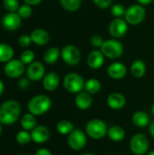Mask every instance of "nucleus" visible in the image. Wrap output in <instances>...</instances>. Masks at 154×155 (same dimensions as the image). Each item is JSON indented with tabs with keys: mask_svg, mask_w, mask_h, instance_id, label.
<instances>
[{
	"mask_svg": "<svg viewBox=\"0 0 154 155\" xmlns=\"http://www.w3.org/2000/svg\"><path fill=\"white\" fill-rule=\"evenodd\" d=\"M21 107L18 102L8 100L0 105V124L10 125L15 124L20 116Z\"/></svg>",
	"mask_w": 154,
	"mask_h": 155,
	"instance_id": "f257e3e1",
	"label": "nucleus"
},
{
	"mask_svg": "<svg viewBox=\"0 0 154 155\" xmlns=\"http://www.w3.org/2000/svg\"><path fill=\"white\" fill-rule=\"evenodd\" d=\"M51 99L45 94H38L30 99L27 104V108L30 114L34 116L43 115L51 108Z\"/></svg>",
	"mask_w": 154,
	"mask_h": 155,
	"instance_id": "f03ea898",
	"label": "nucleus"
},
{
	"mask_svg": "<svg viewBox=\"0 0 154 155\" xmlns=\"http://www.w3.org/2000/svg\"><path fill=\"white\" fill-rule=\"evenodd\" d=\"M85 132L86 134L91 138L100 140L107 134L108 128L103 121L100 119H93L87 123L85 126Z\"/></svg>",
	"mask_w": 154,
	"mask_h": 155,
	"instance_id": "7ed1b4c3",
	"label": "nucleus"
},
{
	"mask_svg": "<svg viewBox=\"0 0 154 155\" xmlns=\"http://www.w3.org/2000/svg\"><path fill=\"white\" fill-rule=\"evenodd\" d=\"M85 82L84 78L76 74V73H70L66 74L63 81V85L64 89L71 93V94H79L84 88Z\"/></svg>",
	"mask_w": 154,
	"mask_h": 155,
	"instance_id": "20e7f679",
	"label": "nucleus"
},
{
	"mask_svg": "<svg viewBox=\"0 0 154 155\" xmlns=\"http://www.w3.org/2000/svg\"><path fill=\"white\" fill-rule=\"evenodd\" d=\"M101 52L109 59H118L123 54V46L118 40L108 39L103 44Z\"/></svg>",
	"mask_w": 154,
	"mask_h": 155,
	"instance_id": "39448f33",
	"label": "nucleus"
},
{
	"mask_svg": "<svg viewBox=\"0 0 154 155\" xmlns=\"http://www.w3.org/2000/svg\"><path fill=\"white\" fill-rule=\"evenodd\" d=\"M145 9L141 5H133L126 9L124 17L125 21L131 25H136L141 24L145 17Z\"/></svg>",
	"mask_w": 154,
	"mask_h": 155,
	"instance_id": "423d86ee",
	"label": "nucleus"
},
{
	"mask_svg": "<svg viewBox=\"0 0 154 155\" xmlns=\"http://www.w3.org/2000/svg\"><path fill=\"white\" fill-rule=\"evenodd\" d=\"M149 140L143 134L133 135L130 141V149L136 155H143L149 150Z\"/></svg>",
	"mask_w": 154,
	"mask_h": 155,
	"instance_id": "0eeeda50",
	"label": "nucleus"
},
{
	"mask_svg": "<svg viewBox=\"0 0 154 155\" xmlns=\"http://www.w3.org/2000/svg\"><path fill=\"white\" fill-rule=\"evenodd\" d=\"M61 56L64 62L68 65H76L81 60L80 50L73 45L64 46L61 50Z\"/></svg>",
	"mask_w": 154,
	"mask_h": 155,
	"instance_id": "6e6552de",
	"label": "nucleus"
},
{
	"mask_svg": "<svg viewBox=\"0 0 154 155\" xmlns=\"http://www.w3.org/2000/svg\"><path fill=\"white\" fill-rule=\"evenodd\" d=\"M4 72L9 78H18L25 72V64L18 59H12L5 64Z\"/></svg>",
	"mask_w": 154,
	"mask_h": 155,
	"instance_id": "1a4fd4ad",
	"label": "nucleus"
},
{
	"mask_svg": "<svg viewBox=\"0 0 154 155\" xmlns=\"http://www.w3.org/2000/svg\"><path fill=\"white\" fill-rule=\"evenodd\" d=\"M86 144V134L81 130H74L68 135V145L74 151L82 150Z\"/></svg>",
	"mask_w": 154,
	"mask_h": 155,
	"instance_id": "9d476101",
	"label": "nucleus"
},
{
	"mask_svg": "<svg viewBox=\"0 0 154 155\" xmlns=\"http://www.w3.org/2000/svg\"><path fill=\"white\" fill-rule=\"evenodd\" d=\"M128 31L127 22L122 18H114L109 25V33L114 38H121Z\"/></svg>",
	"mask_w": 154,
	"mask_h": 155,
	"instance_id": "9b49d317",
	"label": "nucleus"
},
{
	"mask_svg": "<svg viewBox=\"0 0 154 155\" xmlns=\"http://www.w3.org/2000/svg\"><path fill=\"white\" fill-rule=\"evenodd\" d=\"M22 23V18L16 12L6 13L2 17V25L7 31L17 30Z\"/></svg>",
	"mask_w": 154,
	"mask_h": 155,
	"instance_id": "f8f14e48",
	"label": "nucleus"
},
{
	"mask_svg": "<svg viewBox=\"0 0 154 155\" xmlns=\"http://www.w3.org/2000/svg\"><path fill=\"white\" fill-rule=\"evenodd\" d=\"M44 66L41 62L34 61L26 69L27 78L31 81H39L44 77Z\"/></svg>",
	"mask_w": 154,
	"mask_h": 155,
	"instance_id": "ddd939ff",
	"label": "nucleus"
},
{
	"mask_svg": "<svg viewBox=\"0 0 154 155\" xmlns=\"http://www.w3.org/2000/svg\"><path fill=\"white\" fill-rule=\"evenodd\" d=\"M31 137L34 143H44L50 138V131L44 125H38L31 131Z\"/></svg>",
	"mask_w": 154,
	"mask_h": 155,
	"instance_id": "4468645a",
	"label": "nucleus"
},
{
	"mask_svg": "<svg viewBox=\"0 0 154 155\" xmlns=\"http://www.w3.org/2000/svg\"><path fill=\"white\" fill-rule=\"evenodd\" d=\"M107 74L111 78L115 79V80H120V79H123L126 75L127 68L123 63H120V62L113 63L107 68Z\"/></svg>",
	"mask_w": 154,
	"mask_h": 155,
	"instance_id": "2eb2a0df",
	"label": "nucleus"
},
{
	"mask_svg": "<svg viewBox=\"0 0 154 155\" xmlns=\"http://www.w3.org/2000/svg\"><path fill=\"white\" fill-rule=\"evenodd\" d=\"M32 42L39 46H43L45 45L49 40H50V35L49 33L42 28H35L34 29L31 34H30Z\"/></svg>",
	"mask_w": 154,
	"mask_h": 155,
	"instance_id": "dca6fc26",
	"label": "nucleus"
},
{
	"mask_svg": "<svg viewBox=\"0 0 154 155\" xmlns=\"http://www.w3.org/2000/svg\"><path fill=\"white\" fill-rule=\"evenodd\" d=\"M60 84V76L55 72L48 73L43 78V86L48 92H53L57 89Z\"/></svg>",
	"mask_w": 154,
	"mask_h": 155,
	"instance_id": "f3484780",
	"label": "nucleus"
},
{
	"mask_svg": "<svg viewBox=\"0 0 154 155\" xmlns=\"http://www.w3.org/2000/svg\"><path fill=\"white\" fill-rule=\"evenodd\" d=\"M107 105L113 110H120L126 104L125 96L120 93H113L107 97Z\"/></svg>",
	"mask_w": 154,
	"mask_h": 155,
	"instance_id": "a211bd4d",
	"label": "nucleus"
},
{
	"mask_svg": "<svg viewBox=\"0 0 154 155\" xmlns=\"http://www.w3.org/2000/svg\"><path fill=\"white\" fill-rule=\"evenodd\" d=\"M104 63V55L101 50H93L87 57V64L92 69H99Z\"/></svg>",
	"mask_w": 154,
	"mask_h": 155,
	"instance_id": "6ab92c4d",
	"label": "nucleus"
},
{
	"mask_svg": "<svg viewBox=\"0 0 154 155\" xmlns=\"http://www.w3.org/2000/svg\"><path fill=\"white\" fill-rule=\"evenodd\" d=\"M74 103H75V105L80 110H86L91 107L93 104V97L87 92H81L77 94Z\"/></svg>",
	"mask_w": 154,
	"mask_h": 155,
	"instance_id": "aec40b11",
	"label": "nucleus"
},
{
	"mask_svg": "<svg viewBox=\"0 0 154 155\" xmlns=\"http://www.w3.org/2000/svg\"><path fill=\"white\" fill-rule=\"evenodd\" d=\"M133 124L139 128H144L146 127L150 123V117L148 114H146L143 111H138L133 114L132 118Z\"/></svg>",
	"mask_w": 154,
	"mask_h": 155,
	"instance_id": "412c9836",
	"label": "nucleus"
},
{
	"mask_svg": "<svg viewBox=\"0 0 154 155\" xmlns=\"http://www.w3.org/2000/svg\"><path fill=\"white\" fill-rule=\"evenodd\" d=\"M15 51L13 47L5 43H0V63H7L14 57Z\"/></svg>",
	"mask_w": 154,
	"mask_h": 155,
	"instance_id": "4be33fe9",
	"label": "nucleus"
},
{
	"mask_svg": "<svg viewBox=\"0 0 154 155\" xmlns=\"http://www.w3.org/2000/svg\"><path fill=\"white\" fill-rule=\"evenodd\" d=\"M131 73L135 78H142L146 73V65L143 60H135L131 65Z\"/></svg>",
	"mask_w": 154,
	"mask_h": 155,
	"instance_id": "5701e85b",
	"label": "nucleus"
},
{
	"mask_svg": "<svg viewBox=\"0 0 154 155\" xmlns=\"http://www.w3.org/2000/svg\"><path fill=\"white\" fill-rule=\"evenodd\" d=\"M61 55V50L58 47H50L44 54V60L48 64H54Z\"/></svg>",
	"mask_w": 154,
	"mask_h": 155,
	"instance_id": "b1692460",
	"label": "nucleus"
},
{
	"mask_svg": "<svg viewBox=\"0 0 154 155\" xmlns=\"http://www.w3.org/2000/svg\"><path fill=\"white\" fill-rule=\"evenodd\" d=\"M107 135L113 142H122L125 137V131L121 126L114 125L108 129Z\"/></svg>",
	"mask_w": 154,
	"mask_h": 155,
	"instance_id": "393cba45",
	"label": "nucleus"
},
{
	"mask_svg": "<svg viewBox=\"0 0 154 155\" xmlns=\"http://www.w3.org/2000/svg\"><path fill=\"white\" fill-rule=\"evenodd\" d=\"M21 126L25 131H32L36 126V120L34 114H25L20 121Z\"/></svg>",
	"mask_w": 154,
	"mask_h": 155,
	"instance_id": "a878e982",
	"label": "nucleus"
},
{
	"mask_svg": "<svg viewBox=\"0 0 154 155\" xmlns=\"http://www.w3.org/2000/svg\"><path fill=\"white\" fill-rule=\"evenodd\" d=\"M101 88H102L101 82L98 79H95V78H91V79L87 80L85 82V84H84L85 91L87 93H89L90 94H98L100 92Z\"/></svg>",
	"mask_w": 154,
	"mask_h": 155,
	"instance_id": "bb28decb",
	"label": "nucleus"
},
{
	"mask_svg": "<svg viewBox=\"0 0 154 155\" xmlns=\"http://www.w3.org/2000/svg\"><path fill=\"white\" fill-rule=\"evenodd\" d=\"M56 130L62 135H69L74 129L73 123L68 120H61L56 124Z\"/></svg>",
	"mask_w": 154,
	"mask_h": 155,
	"instance_id": "cd10ccee",
	"label": "nucleus"
},
{
	"mask_svg": "<svg viewBox=\"0 0 154 155\" xmlns=\"http://www.w3.org/2000/svg\"><path fill=\"white\" fill-rule=\"evenodd\" d=\"M60 4L66 11L74 12L80 8L82 0H60Z\"/></svg>",
	"mask_w": 154,
	"mask_h": 155,
	"instance_id": "c85d7f7f",
	"label": "nucleus"
},
{
	"mask_svg": "<svg viewBox=\"0 0 154 155\" xmlns=\"http://www.w3.org/2000/svg\"><path fill=\"white\" fill-rule=\"evenodd\" d=\"M15 140L17 142V143L21 144V145H25L28 144L31 141H32V137H31V134L28 133V131H20L16 134L15 136Z\"/></svg>",
	"mask_w": 154,
	"mask_h": 155,
	"instance_id": "c756f323",
	"label": "nucleus"
},
{
	"mask_svg": "<svg viewBox=\"0 0 154 155\" xmlns=\"http://www.w3.org/2000/svg\"><path fill=\"white\" fill-rule=\"evenodd\" d=\"M19 6L18 0H3V7L7 11V13L17 12Z\"/></svg>",
	"mask_w": 154,
	"mask_h": 155,
	"instance_id": "7c9ffc66",
	"label": "nucleus"
},
{
	"mask_svg": "<svg viewBox=\"0 0 154 155\" xmlns=\"http://www.w3.org/2000/svg\"><path fill=\"white\" fill-rule=\"evenodd\" d=\"M32 12H33V9L31 7V5H26V4H24V5H21L17 10V14L19 15V16L22 18V19H26L28 17L31 16L32 15Z\"/></svg>",
	"mask_w": 154,
	"mask_h": 155,
	"instance_id": "2f4dec72",
	"label": "nucleus"
},
{
	"mask_svg": "<svg viewBox=\"0 0 154 155\" xmlns=\"http://www.w3.org/2000/svg\"><path fill=\"white\" fill-rule=\"evenodd\" d=\"M34 53L31 50H25L20 56V61L25 65V64H30L34 62Z\"/></svg>",
	"mask_w": 154,
	"mask_h": 155,
	"instance_id": "473e14b6",
	"label": "nucleus"
},
{
	"mask_svg": "<svg viewBox=\"0 0 154 155\" xmlns=\"http://www.w3.org/2000/svg\"><path fill=\"white\" fill-rule=\"evenodd\" d=\"M111 12H112L113 15L115 16V18H121L122 16H123L125 15L126 9L121 4H115L112 6Z\"/></svg>",
	"mask_w": 154,
	"mask_h": 155,
	"instance_id": "72a5a7b5",
	"label": "nucleus"
},
{
	"mask_svg": "<svg viewBox=\"0 0 154 155\" xmlns=\"http://www.w3.org/2000/svg\"><path fill=\"white\" fill-rule=\"evenodd\" d=\"M18 45L23 47V48H26L28 47L32 42V39H31V36L29 35H22L19 38H18Z\"/></svg>",
	"mask_w": 154,
	"mask_h": 155,
	"instance_id": "f704fd0d",
	"label": "nucleus"
},
{
	"mask_svg": "<svg viewBox=\"0 0 154 155\" xmlns=\"http://www.w3.org/2000/svg\"><path fill=\"white\" fill-rule=\"evenodd\" d=\"M103 43H104L103 38L99 35H93L91 37V44L93 46H94L96 48H101Z\"/></svg>",
	"mask_w": 154,
	"mask_h": 155,
	"instance_id": "c9c22d12",
	"label": "nucleus"
},
{
	"mask_svg": "<svg viewBox=\"0 0 154 155\" xmlns=\"http://www.w3.org/2000/svg\"><path fill=\"white\" fill-rule=\"evenodd\" d=\"M93 1L94 5L96 6H98L99 8L105 9V8H108L111 5L113 0H93Z\"/></svg>",
	"mask_w": 154,
	"mask_h": 155,
	"instance_id": "e433bc0d",
	"label": "nucleus"
},
{
	"mask_svg": "<svg viewBox=\"0 0 154 155\" xmlns=\"http://www.w3.org/2000/svg\"><path fill=\"white\" fill-rule=\"evenodd\" d=\"M29 86V79L23 78L18 82V87L21 89H26Z\"/></svg>",
	"mask_w": 154,
	"mask_h": 155,
	"instance_id": "4c0bfd02",
	"label": "nucleus"
},
{
	"mask_svg": "<svg viewBox=\"0 0 154 155\" xmlns=\"http://www.w3.org/2000/svg\"><path fill=\"white\" fill-rule=\"evenodd\" d=\"M34 155H52L51 152L48 150V149H45V148H41L39 149Z\"/></svg>",
	"mask_w": 154,
	"mask_h": 155,
	"instance_id": "58836bf2",
	"label": "nucleus"
},
{
	"mask_svg": "<svg viewBox=\"0 0 154 155\" xmlns=\"http://www.w3.org/2000/svg\"><path fill=\"white\" fill-rule=\"evenodd\" d=\"M24 2L26 5H29L31 6H34V5H38L42 2V0H24Z\"/></svg>",
	"mask_w": 154,
	"mask_h": 155,
	"instance_id": "ea45409f",
	"label": "nucleus"
},
{
	"mask_svg": "<svg viewBox=\"0 0 154 155\" xmlns=\"http://www.w3.org/2000/svg\"><path fill=\"white\" fill-rule=\"evenodd\" d=\"M138 3H139V5H149V4H151L153 0H136Z\"/></svg>",
	"mask_w": 154,
	"mask_h": 155,
	"instance_id": "a19ab883",
	"label": "nucleus"
},
{
	"mask_svg": "<svg viewBox=\"0 0 154 155\" xmlns=\"http://www.w3.org/2000/svg\"><path fill=\"white\" fill-rule=\"evenodd\" d=\"M150 134L154 138V121L150 124Z\"/></svg>",
	"mask_w": 154,
	"mask_h": 155,
	"instance_id": "79ce46f5",
	"label": "nucleus"
},
{
	"mask_svg": "<svg viewBox=\"0 0 154 155\" xmlns=\"http://www.w3.org/2000/svg\"><path fill=\"white\" fill-rule=\"evenodd\" d=\"M4 90H5V85H4V83H3V81L0 79V96L3 94V93H4Z\"/></svg>",
	"mask_w": 154,
	"mask_h": 155,
	"instance_id": "37998d69",
	"label": "nucleus"
},
{
	"mask_svg": "<svg viewBox=\"0 0 154 155\" xmlns=\"http://www.w3.org/2000/svg\"><path fill=\"white\" fill-rule=\"evenodd\" d=\"M2 132H3V128H2V124H0V135H1V134H2Z\"/></svg>",
	"mask_w": 154,
	"mask_h": 155,
	"instance_id": "c03bdc74",
	"label": "nucleus"
},
{
	"mask_svg": "<svg viewBox=\"0 0 154 155\" xmlns=\"http://www.w3.org/2000/svg\"><path fill=\"white\" fill-rule=\"evenodd\" d=\"M82 155H94V154H93V153H84V154H82Z\"/></svg>",
	"mask_w": 154,
	"mask_h": 155,
	"instance_id": "a18cd8bd",
	"label": "nucleus"
},
{
	"mask_svg": "<svg viewBox=\"0 0 154 155\" xmlns=\"http://www.w3.org/2000/svg\"><path fill=\"white\" fill-rule=\"evenodd\" d=\"M152 114H154V104L153 105H152Z\"/></svg>",
	"mask_w": 154,
	"mask_h": 155,
	"instance_id": "49530a36",
	"label": "nucleus"
},
{
	"mask_svg": "<svg viewBox=\"0 0 154 155\" xmlns=\"http://www.w3.org/2000/svg\"><path fill=\"white\" fill-rule=\"evenodd\" d=\"M148 155H154V151H152V152H151V153H149V154Z\"/></svg>",
	"mask_w": 154,
	"mask_h": 155,
	"instance_id": "de8ad7c7",
	"label": "nucleus"
},
{
	"mask_svg": "<svg viewBox=\"0 0 154 155\" xmlns=\"http://www.w3.org/2000/svg\"><path fill=\"white\" fill-rule=\"evenodd\" d=\"M24 155H26V154H24Z\"/></svg>",
	"mask_w": 154,
	"mask_h": 155,
	"instance_id": "09e8293b",
	"label": "nucleus"
}]
</instances>
